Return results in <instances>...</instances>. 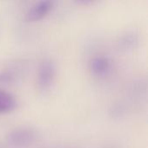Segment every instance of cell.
<instances>
[{"instance_id":"1","label":"cell","mask_w":148,"mask_h":148,"mask_svg":"<svg viewBox=\"0 0 148 148\" xmlns=\"http://www.w3.org/2000/svg\"><path fill=\"white\" fill-rule=\"evenodd\" d=\"M37 139L36 131L29 127H20L10 131L6 141L13 148H26L31 146Z\"/></svg>"},{"instance_id":"2","label":"cell","mask_w":148,"mask_h":148,"mask_svg":"<svg viewBox=\"0 0 148 148\" xmlns=\"http://www.w3.org/2000/svg\"><path fill=\"white\" fill-rule=\"evenodd\" d=\"M56 75V67L50 59H44L39 65L37 72L38 88L46 91L50 88Z\"/></svg>"},{"instance_id":"3","label":"cell","mask_w":148,"mask_h":148,"mask_svg":"<svg viewBox=\"0 0 148 148\" xmlns=\"http://www.w3.org/2000/svg\"><path fill=\"white\" fill-rule=\"evenodd\" d=\"M89 69L93 75L104 78L111 72L112 62L105 56H95L89 61Z\"/></svg>"},{"instance_id":"4","label":"cell","mask_w":148,"mask_h":148,"mask_svg":"<svg viewBox=\"0 0 148 148\" xmlns=\"http://www.w3.org/2000/svg\"><path fill=\"white\" fill-rule=\"evenodd\" d=\"M54 3L49 0H42L34 3L27 11L25 19L29 22H36L44 18L53 9Z\"/></svg>"},{"instance_id":"5","label":"cell","mask_w":148,"mask_h":148,"mask_svg":"<svg viewBox=\"0 0 148 148\" xmlns=\"http://www.w3.org/2000/svg\"><path fill=\"white\" fill-rule=\"evenodd\" d=\"M16 106V99L12 95L3 90H0V114L12 111Z\"/></svg>"},{"instance_id":"6","label":"cell","mask_w":148,"mask_h":148,"mask_svg":"<svg viewBox=\"0 0 148 148\" xmlns=\"http://www.w3.org/2000/svg\"><path fill=\"white\" fill-rule=\"evenodd\" d=\"M138 43V36L134 32H127L124 36H122L120 39L119 44L120 46L125 49H132L136 47Z\"/></svg>"},{"instance_id":"7","label":"cell","mask_w":148,"mask_h":148,"mask_svg":"<svg viewBox=\"0 0 148 148\" xmlns=\"http://www.w3.org/2000/svg\"><path fill=\"white\" fill-rule=\"evenodd\" d=\"M13 76L8 72L0 73V82H9L12 80Z\"/></svg>"}]
</instances>
